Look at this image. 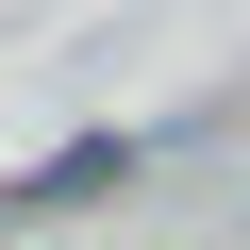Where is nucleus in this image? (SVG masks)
Listing matches in <instances>:
<instances>
[{
    "mask_svg": "<svg viewBox=\"0 0 250 250\" xmlns=\"http://www.w3.org/2000/svg\"><path fill=\"white\" fill-rule=\"evenodd\" d=\"M117 167H150V150H134V134H83V150H50V167H17V200H0V217H17V233H34V217H83V200H100Z\"/></svg>",
    "mask_w": 250,
    "mask_h": 250,
    "instance_id": "nucleus-1",
    "label": "nucleus"
}]
</instances>
